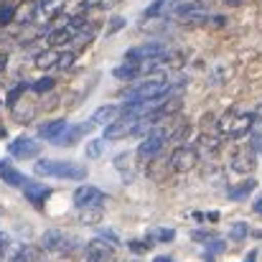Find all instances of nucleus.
I'll return each instance as SVG.
<instances>
[{
	"label": "nucleus",
	"instance_id": "nucleus-24",
	"mask_svg": "<svg viewBox=\"0 0 262 262\" xmlns=\"http://www.w3.org/2000/svg\"><path fill=\"white\" fill-rule=\"evenodd\" d=\"M196 150H206V153H214V150H219V138H214V135H201L199 138V148Z\"/></svg>",
	"mask_w": 262,
	"mask_h": 262
},
{
	"label": "nucleus",
	"instance_id": "nucleus-41",
	"mask_svg": "<svg viewBox=\"0 0 262 262\" xmlns=\"http://www.w3.org/2000/svg\"><path fill=\"white\" fill-rule=\"evenodd\" d=\"M156 262H173L171 257H156Z\"/></svg>",
	"mask_w": 262,
	"mask_h": 262
},
{
	"label": "nucleus",
	"instance_id": "nucleus-23",
	"mask_svg": "<svg viewBox=\"0 0 262 262\" xmlns=\"http://www.w3.org/2000/svg\"><path fill=\"white\" fill-rule=\"evenodd\" d=\"M150 237H153L156 242H173L176 232L168 229V227H153V229H150Z\"/></svg>",
	"mask_w": 262,
	"mask_h": 262
},
{
	"label": "nucleus",
	"instance_id": "nucleus-36",
	"mask_svg": "<svg viewBox=\"0 0 262 262\" xmlns=\"http://www.w3.org/2000/svg\"><path fill=\"white\" fill-rule=\"evenodd\" d=\"M255 127H257V133L262 135V107L257 110V115H255Z\"/></svg>",
	"mask_w": 262,
	"mask_h": 262
},
{
	"label": "nucleus",
	"instance_id": "nucleus-8",
	"mask_svg": "<svg viewBox=\"0 0 262 262\" xmlns=\"http://www.w3.org/2000/svg\"><path fill=\"white\" fill-rule=\"evenodd\" d=\"M166 143H168V133L156 127L153 133H148V135H145V140L140 143V150H138V153H140L143 158H153V156H158V153L163 150V145H166Z\"/></svg>",
	"mask_w": 262,
	"mask_h": 262
},
{
	"label": "nucleus",
	"instance_id": "nucleus-10",
	"mask_svg": "<svg viewBox=\"0 0 262 262\" xmlns=\"http://www.w3.org/2000/svg\"><path fill=\"white\" fill-rule=\"evenodd\" d=\"M104 199V193L97 186H79L74 191V204L77 209H87V206H99V201Z\"/></svg>",
	"mask_w": 262,
	"mask_h": 262
},
{
	"label": "nucleus",
	"instance_id": "nucleus-7",
	"mask_svg": "<svg viewBox=\"0 0 262 262\" xmlns=\"http://www.w3.org/2000/svg\"><path fill=\"white\" fill-rule=\"evenodd\" d=\"M8 153L18 161H26V158H36L41 153V143L33 140V138H15L13 143H8Z\"/></svg>",
	"mask_w": 262,
	"mask_h": 262
},
{
	"label": "nucleus",
	"instance_id": "nucleus-26",
	"mask_svg": "<svg viewBox=\"0 0 262 262\" xmlns=\"http://www.w3.org/2000/svg\"><path fill=\"white\" fill-rule=\"evenodd\" d=\"M171 5V0H156L148 10H145V18H156V15H163L166 13V8Z\"/></svg>",
	"mask_w": 262,
	"mask_h": 262
},
{
	"label": "nucleus",
	"instance_id": "nucleus-13",
	"mask_svg": "<svg viewBox=\"0 0 262 262\" xmlns=\"http://www.w3.org/2000/svg\"><path fill=\"white\" fill-rule=\"evenodd\" d=\"M23 193H26V199H28V204L31 206H43V201L49 199V193H51V188L46 186V183H33V181H28L26 186H23Z\"/></svg>",
	"mask_w": 262,
	"mask_h": 262
},
{
	"label": "nucleus",
	"instance_id": "nucleus-5",
	"mask_svg": "<svg viewBox=\"0 0 262 262\" xmlns=\"http://www.w3.org/2000/svg\"><path fill=\"white\" fill-rule=\"evenodd\" d=\"M168 51L161 41H148V43H140L135 49L127 51V61H135V64H148V61H158L163 59Z\"/></svg>",
	"mask_w": 262,
	"mask_h": 262
},
{
	"label": "nucleus",
	"instance_id": "nucleus-32",
	"mask_svg": "<svg viewBox=\"0 0 262 262\" xmlns=\"http://www.w3.org/2000/svg\"><path fill=\"white\" fill-rule=\"evenodd\" d=\"M127 245H130V250H133L135 255H145V252L150 250L148 242H138V239H133V242H127Z\"/></svg>",
	"mask_w": 262,
	"mask_h": 262
},
{
	"label": "nucleus",
	"instance_id": "nucleus-34",
	"mask_svg": "<svg viewBox=\"0 0 262 262\" xmlns=\"http://www.w3.org/2000/svg\"><path fill=\"white\" fill-rule=\"evenodd\" d=\"M252 150H255V156H262V135L260 133H255V138H252Z\"/></svg>",
	"mask_w": 262,
	"mask_h": 262
},
{
	"label": "nucleus",
	"instance_id": "nucleus-40",
	"mask_svg": "<svg viewBox=\"0 0 262 262\" xmlns=\"http://www.w3.org/2000/svg\"><path fill=\"white\" fill-rule=\"evenodd\" d=\"M227 3H229V5H242L245 0H227Z\"/></svg>",
	"mask_w": 262,
	"mask_h": 262
},
{
	"label": "nucleus",
	"instance_id": "nucleus-43",
	"mask_svg": "<svg viewBox=\"0 0 262 262\" xmlns=\"http://www.w3.org/2000/svg\"><path fill=\"white\" fill-rule=\"evenodd\" d=\"M3 166H5V161H0V168H3Z\"/></svg>",
	"mask_w": 262,
	"mask_h": 262
},
{
	"label": "nucleus",
	"instance_id": "nucleus-29",
	"mask_svg": "<svg viewBox=\"0 0 262 262\" xmlns=\"http://www.w3.org/2000/svg\"><path fill=\"white\" fill-rule=\"evenodd\" d=\"M15 20V8L13 5H0V26H8Z\"/></svg>",
	"mask_w": 262,
	"mask_h": 262
},
{
	"label": "nucleus",
	"instance_id": "nucleus-3",
	"mask_svg": "<svg viewBox=\"0 0 262 262\" xmlns=\"http://www.w3.org/2000/svg\"><path fill=\"white\" fill-rule=\"evenodd\" d=\"M168 92H171V82L168 79H150V82H140L138 87L127 89L125 99H130V102H158Z\"/></svg>",
	"mask_w": 262,
	"mask_h": 262
},
{
	"label": "nucleus",
	"instance_id": "nucleus-25",
	"mask_svg": "<svg viewBox=\"0 0 262 262\" xmlns=\"http://www.w3.org/2000/svg\"><path fill=\"white\" fill-rule=\"evenodd\" d=\"M56 59H59V51H46V54H38V59H36V67H38V69L56 67Z\"/></svg>",
	"mask_w": 262,
	"mask_h": 262
},
{
	"label": "nucleus",
	"instance_id": "nucleus-30",
	"mask_svg": "<svg viewBox=\"0 0 262 262\" xmlns=\"http://www.w3.org/2000/svg\"><path fill=\"white\" fill-rule=\"evenodd\" d=\"M74 54L72 51H64V54H59V59H56V69H69L72 64H74Z\"/></svg>",
	"mask_w": 262,
	"mask_h": 262
},
{
	"label": "nucleus",
	"instance_id": "nucleus-20",
	"mask_svg": "<svg viewBox=\"0 0 262 262\" xmlns=\"http://www.w3.org/2000/svg\"><path fill=\"white\" fill-rule=\"evenodd\" d=\"M64 3H67V0H41V3H38V15L54 18V15H59V13L64 10Z\"/></svg>",
	"mask_w": 262,
	"mask_h": 262
},
{
	"label": "nucleus",
	"instance_id": "nucleus-9",
	"mask_svg": "<svg viewBox=\"0 0 262 262\" xmlns=\"http://www.w3.org/2000/svg\"><path fill=\"white\" fill-rule=\"evenodd\" d=\"M87 262H115V250L104 239H92L87 245Z\"/></svg>",
	"mask_w": 262,
	"mask_h": 262
},
{
	"label": "nucleus",
	"instance_id": "nucleus-2",
	"mask_svg": "<svg viewBox=\"0 0 262 262\" xmlns=\"http://www.w3.org/2000/svg\"><path fill=\"white\" fill-rule=\"evenodd\" d=\"M252 127H255V115H250V112L229 110V112L222 115V120H219V133L227 135V138H242V135H247Z\"/></svg>",
	"mask_w": 262,
	"mask_h": 262
},
{
	"label": "nucleus",
	"instance_id": "nucleus-16",
	"mask_svg": "<svg viewBox=\"0 0 262 262\" xmlns=\"http://www.w3.org/2000/svg\"><path fill=\"white\" fill-rule=\"evenodd\" d=\"M74 38V31L69 28V26H61V28H54L49 36H46V41H49V46L51 49H59V46H64V43H69Z\"/></svg>",
	"mask_w": 262,
	"mask_h": 262
},
{
	"label": "nucleus",
	"instance_id": "nucleus-35",
	"mask_svg": "<svg viewBox=\"0 0 262 262\" xmlns=\"http://www.w3.org/2000/svg\"><path fill=\"white\" fill-rule=\"evenodd\" d=\"M125 26V18H112V26H110V33H115L117 28H122Z\"/></svg>",
	"mask_w": 262,
	"mask_h": 262
},
{
	"label": "nucleus",
	"instance_id": "nucleus-12",
	"mask_svg": "<svg viewBox=\"0 0 262 262\" xmlns=\"http://www.w3.org/2000/svg\"><path fill=\"white\" fill-rule=\"evenodd\" d=\"M133 127H135L133 120L117 117V120H112V122L104 127V140H120V138H127V135H133Z\"/></svg>",
	"mask_w": 262,
	"mask_h": 262
},
{
	"label": "nucleus",
	"instance_id": "nucleus-39",
	"mask_svg": "<svg viewBox=\"0 0 262 262\" xmlns=\"http://www.w3.org/2000/svg\"><path fill=\"white\" fill-rule=\"evenodd\" d=\"M255 257H257V252H250V255H247V260H245V262H255Z\"/></svg>",
	"mask_w": 262,
	"mask_h": 262
},
{
	"label": "nucleus",
	"instance_id": "nucleus-22",
	"mask_svg": "<svg viewBox=\"0 0 262 262\" xmlns=\"http://www.w3.org/2000/svg\"><path fill=\"white\" fill-rule=\"evenodd\" d=\"M255 186H257V181H255V178H247L245 183H239L237 188H232L229 196H232V199H245L250 191H255Z\"/></svg>",
	"mask_w": 262,
	"mask_h": 262
},
{
	"label": "nucleus",
	"instance_id": "nucleus-37",
	"mask_svg": "<svg viewBox=\"0 0 262 262\" xmlns=\"http://www.w3.org/2000/svg\"><path fill=\"white\" fill-rule=\"evenodd\" d=\"M0 262H23V260H20V252H13V255H8L5 260H0Z\"/></svg>",
	"mask_w": 262,
	"mask_h": 262
},
{
	"label": "nucleus",
	"instance_id": "nucleus-33",
	"mask_svg": "<svg viewBox=\"0 0 262 262\" xmlns=\"http://www.w3.org/2000/svg\"><path fill=\"white\" fill-rule=\"evenodd\" d=\"M36 92H49V89H54V79H41L38 84H33Z\"/></svg>",
	"mask_w": 262,
	"mask_h": 262
},
{
	"label": "nucleus",
	"instance_id": "nucleus-42",
	"mask_svg": "<svg viewBox=\"0 0 262 262\" xmlns=\"http://www.w3.org/2000/svg\"><path fill=\"white\" fill-rule=\"evenodd\" d=\"M5 67V54H0V69Z\"/></svg>",
	"mask_w": 262,
	"mask_h": 262
},
{
	"label": "nucleus",
	"instance_id": "nucleus-6",
	"mask_svg": "<svg viewBox=\"0 0 262 262\" xmlns=\"http://www.w3.org/2000/svg\"><path fill=\"white\" fill-rule=\"evenodd\" d=\"M74 245H77V242H74L69 234L59 232V229H49V232L41 237V250H46V252H59V255H64V252H72Z\"/></svg>",
	"mask_w": 262,
	"mask_h": 262
},
{
	"label": "nucleus",
	"instance_id": "nucleus-38",
	"mask_svg": "<svg viewBox=\"0 0 262 262\" xmlns=\"http://www.w3.org/2000/svg\"><path fill=\"white\" fill-rule=\"evenodd\" d=\"M255 211H257V214H262V199H257V204H255Z\"/></svg>",
	"mask_w": 262,
	"mask_h": 262
},
{
	"label": "nucleus",
	"instance_id": "nucleus-17",
	"mask_svg": "<svg viewBox=\"0 0 262 262\" xmlns=\"http://www.w3.org/2000/svg\"><path fill=\"white\" fill-rule=\"evenodd\" d=\"M112 77H115V79H122V82H133L135 77H140V64L125 61V64H120V67L112 69Z\"/></svg>",
	"mask_w": 262,
	"mask_h": 262
},
{
	"label": "nucleus",
	"instance_id": "nucleus-15",
	"mask_svg": "<svg viewBox=\"0 0 262 262\" xmlns=\"http://www.w3.org/2000/svg\"><path fill=\"white\" fill-rule=\"evenodd\" d=\"M0 181L8 183V186H13V188H23V186L28 183V178L20 173L18 168H13L10 163H5V166L0 168Z\"/></svg>",
	"mask_w": 262,
	"mask_h": 262
},
{
	"label": "nucleus",
	"instance_id": "nucleus-11",
	"mask_svg": "<svg viewBox=\"0 0 262 262\" xmlns=\"http://www.w3.org/2000/svg\"><path fill=\"white\" fill-rule=\"evenodd\" d=\"M257 168V156L252 148H245V150H237L232 156V171L237 173H252Z\"/></svg>",
	"mask_w": 262,
	"mask_h": 262
},
{
	"label": "nucleus",
	"instance_id": "nucleus-28",
	"mask_svg": "<svg viewBox=\"0 0 262 262\" xmlns=\"http://www.w3.org/2000/svg\"><path fill=\"white\" fill-rule=\"evenodd\" d=\"M104 143H107L104 138H102V140H89L87 143V156L89 158H99V156L104 153Z\"/></svg>",
	"mask_w": 262,
	"mask_h": 262
},
{
	"label": "nucleus",
	"instance_id": "nucleus-19",
	"mask_svg": "<svg viewBox=\"0 0 262 262\" xmlns=\"http://www.w3.org/2000/svg\"><path fill=\"white\" fill-rule=\"evenodd\" d=\"M36 18H38V3H23L20 8H15L18 23H33Z\"/></svg>",
	"mask_w": 262,
	"mask_h": 262
},
{
	"label": "nucleus",
	"instance_id": "nucleus-21",
	"mask_svg": "<svg viewBox=\"0 0 262 262\" xmlns=\"http://www.w3.org/2000/svg\"><path fill=\"white\" fill-rule=\"evenodd\" d=\"M79 222H82V224H99V222H102V209H99V206L79 209Z\"/></svg>",
	"mask_w": 262,
	"mask_h": 262
},
{
	"label": "nucleus",
	"instance_id": "nucleus-1",
	"mask_svg": "<svg viewBox=\"0 0 262 262\" xmlns=\"http://www.w3.org/2000/svg\"><path fill=\"white\" fill-rule=\"evenodd\" d=\"M36 176H56V178H69V181H84L87 166L74 163V161H38L33 166Z\"/></svg>",
	"mask_w": 262,
	"mask_h": 262
},
{
	"label": "nucleus",
	"instance_id": "nucleus-31",
	"mask_svg": "<svg viewBox=\"0 0 262 262\" xmlns=\"http://www.w3.org/2000/svg\"><path fill=\"white\" fill-rule=\"evenodd\" d=\"M8 255H13V245L5 234H0V260H5Z\"/></svg>",
	"mask_w": 262,
	"mask_h": 262
},
{
	"label": "nucleus",
	"instance_id": "nucleus-14",
	"mask_svg": "<svg viewBox=\"0 0 262 262\" xmlns=\"http://www.w3.org/2000/svg\"><path fill=\"white\" fill-rule=\"evenodd\" d=\"M67 130H69V122H67V120H49V122L38 125V138H43V140H54V143H56Z\"/></svg>",
	"mask_w": 262,
	"mask_h": 262
},
{
	"label": "nucleus",
	"instance_id": "nucleus-4",
	"mask_svg": "<svg viewBox=\"0 0 262 262\" xmlns=\"http://www.w3.org/2000/svg\"><path fill=\"white\" fill-rule=\"evenodd\" d=\"M196 163H199V150L191 145H178L168 158V166L176 173H188L196 168Z\"/></svg>",
	"mask_w": 262,
	"mask_h": 262
},
{
	"label": "nucleus",
	"instance_id": "nucleus-27",
	"mask_svg": "<svg viewBox=\"0 0 262 262\" xmlns=\"http://www.w3.org/2000/svg\"><path fill=\"white\" fill-rule=\"evenodd\" d=\"M247 232H250V229H247V224H245V222H234V224H232V229H229V237H232V239H237V242H242V239L247 237Z\"/></svg>",
	"mask_w": 262,
	"mask_h": 262
},
{
	"label": "nucleus",
	"instance_id": "nucleus-18",
	"mask_svg": "<svg viewBox=\"0 0 262 262\" xmlns=\"http://www.w3.org/2000/svg\"><path fill=\"white\" fill-rule=\"evenodd\" d=\"M117 112H120V107H115V104H104V107H99V110L89 117V122H92V125H110V122L117 117Z\"/></svg>",
	"mask_w": 262,
	"mask_h": 262
}]
</instances>
